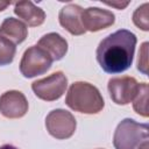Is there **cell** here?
<instances>
[{
  "mask_svg": "<svg viewBox=\"0 0 149 149\" xmlns=\"http://www.w3.org/2000/svg\"><path fill=\"white\" fill-rule=\"evenodd\" d=\"M133 108L134 111L143 116L148 118V84L140 83L137 92L133 99Z\"/></svg>",
  "mask_w": 149,
  "mask_h": 149,
  "instance_id": "5bb4252c",
  "label": "cell"
},
{
  "mask_svg": "<svg viewBox=\"0 0 149 149\" xmlns=\"http://www.w3.org/2000/svg\"><path fill=\"white\" fill-rule=\"evenodd\" d=\"M139 149H148V140L142 142L140 146H139Z\"/></svg>",
  "mask_w": 149,
  "mask_h": 149,
  "instance_id": "44dd1931",
  "label": "cell"
},
{
  "mask_svg": "<svg viewBox=\"0 0 149 149\" xmlns=\"http://www.w3.org/2000/svg\"><path fill=\"white\" fill-rule=\"evenodd\" d=\"M128 1H126V2H106V5H108V6H112V7H116L118 9H123L126 6H128Z\"/></svg>",
  "mask_w": 149,
  "mask_h": 149,
  "instance_id": "ac0fdd59",
  "label": "cell"
},
{
  "mask_svg": "<svg viewBox=\"0 0 149 149\" xmlns=\"http://www.w3.org/2000/svg\"><path fill=\"white\" fill-rule=\"evenodd\" d=\"M149 137V127L147 123L136 122L133 119H123L113 135V146L115 149H135Z\"/></svg>",
  "mask_w": 149,
  "mask_h": 149,
  "instance_id": "3957f363",
  "label": "cell"
},
{
  "mask_svg": "<svg viewBox=\"0 0 149 149\" xmlns=\"http://www.w3.org/2000/svg\"><path fill=\"white\" fill-rule=\"evenodd\" d=\"M65 104L73 111L84 114H97L105 106L100 91L87 81H74L70 85Z\"/></svg>",
  "mask_w": 149,
  "mask_h": 149,
  "instance_id": "7a4b0ae2",
  "label": "cell"
},
{
  "mask_svg": "<svg viewBox=\"0 0 149 149\" xmlns=\"http://www.w3.org/2000/svg\"><path fill=\"white\" fill-rule=\"evenodd\" d=\"M115 22V15L108 10L99 7H88L83 9L81 23L85 30L95 33L113 26Z\"/></svg>",
  "mask_w": 149,
  "mask_h": 149,
  "instance_id": "9c48e42d",
  "label": "cell"
},
{
  "mask_svg": "<svg viewBox=\"0 0 149 149\" xmlns=\"http://www.w3.org/2000/svg\"><path fill=\"white\" fill-rule=\"evenodd\" d=\"M10 3H12L10 1H0V12L5 10V9L10 5Z\"/></svg>",
  "mask_w": 149,
  "mask_h": 149,
  "instance_id": "d6986e66",
  "label": "cell"
},
{
  "mask_svg": "<svg viewBox=\"0 0 149 149\" xmlns=\"http://www.w3.org/2000/svg\"><path fill=\"white\" fill-rule=\"evenodd\" d=\"M28 112L24 94L16 90L6 91L0 95V113L7 119H20Z\"/></svg>",
  "mask_w": 149,
  "mask_h": 149,
  "instance_id": "ba28073f",
  "label": "cell"
},
{
  "mask_svg": "<svg viewBox=\"0 0 149 149\" xmlns=\"http://www.w3.org/2000/svg\"><path fill=\"white\" fill-rule=\"evenodd\" d=\"M0 149H17V148L12 146V144H3V146L0 147Z\"/></svg>",
  "mask_w": 149,
  "mask_h": 149,
  "instance_id": "ffe728a7",
  "label": "cell"
},
{
  "mask_svg": "<svg viewBox=\"0 0 149 149\" xmlns=\"http://www.w3.org/2000/svg\"><path fill=\"white\" fill-rule=\"evenodd\" d=\"M137 70L143 74H148V42L141 45L137 57Z\"/></svg>",
  "mask_w": 149,
  "mask_h": 149,
  "instance_id": "e0dca14e",
  "label": "cell"
},
{
  "mask_svg": "<svg viewBox=\"0 0 149 149\" xmlns=\"http://www.w3.org/2000/svg\"><path fill=\"white\" fill-rule=\"evenodd\" d=\"M37 47L42 48L54 61H61L68 52V42L66 40L57 34V33H49L43 35L37 44Z\"/></svg>",
  "mask_w": 149,
  "mask_h": 149,
  "instance_id": "8fae6325",
  "label": "cell"
},
{
  "mask_svg": "<svg viewBox=\"0 0 149 149\" xmlns=\"http://www.w3.org/2000/svg\"><path fill=\"white\" fill-rule=\"evenodd\" d=\"M107 88L113 102L116 105H128L130 101H133L137 92L139 83L134 77L130 76L116 77L108 80Z\"/></svg>",
  "mask_w": 149,
  "mask_h": 149,
  "instance_id": "52a82bcc",
  "label": "cell"
},
{
  "mask_svg": "<svg viewBox=\"0 0 149 149\" xmlns=\"http://www.w3.org/2000/svg\"><path fill=\"white\" fill-rule=\"evenodd\" d=\"M0 36L8 40L13 44H20L27 38L28 28L19 19L6 17L0 24Z\"/></svg>",
  "mask_w": 149,
  "mask_h": 149,
  "instance_id": "4fadbf2b",
  "label": "cell"
},
{
  "mask_svg": "<svg viewBox=\"0 0 149 149\" xmlns=\"http://www.w3.org/2000/svg\"><path fill=\"white\" fill-rule=\"evenodd\" d=\"M148 2L141 5L140 7H137L133 14V22L136 27H139L140 29L148 31L149 30V19H148Z\"/></svg>",
  "mask_w": 149,
  "mask_h": 149,
  "instance_id": "2e32d148",
  "label": "cell"
},
{
  "mask_svg": "<svg viewBox=\"0 0 149 149\" xmlns=\"http://www.w3.org/2000/svg\"><path fill=\"white\" fill-rule=\"evenodd\" d=\"M45 127L52 137L57 140H65L74 134L77 122L74 116L69 111L57 108L47 115Z\"/></svg>",
  "mask_w": 149,
  "mask_h": 149,
  "instance_id": "8992f818",
  "label": "cell"
},
{
  "mask_svg": "<svg viewBox=\"0 0 149 149\" xmlns=\"http://www.w3.org/2000/svg\"><path fill=\"white\" fill-rule=\"evenodd\" d=\"M136 35L127 29H119L100 41L97 48V61L107 73H121L133 64Z\"/></svg>",
  "mask_w": 149,
  "mask_h": 149,
  "instance_id": "6da1fadb",
  "label": "cell"
},
{
  "mask_svg": "<svg viewBox=\"0 0 149 149\" xmlns=\"http://www.w3.org/2000/svg\"><path fill=\"white\" fill-rule=\"evenodd\" d=\"M14 13L28 26L37 27L45 21V13L41 7L29 0H22L14 3Z\"/></svg>",
  "mask_w": 149,
  "mask_h": 149,
  "instance_id": "7c38bea8",
  "label": "cell"
},
{
  "mask_svg": "<svg viewBox=\"0 0 149 149\" xmlns=\"http://www.w3.org/2000/svg\"><path fill=\"white\" fill-rule=\"evenodd\" d=\"M83 8L76 3H69L64 6L58 14V20L61 26L68 30L71 35H83L85 34V28L81 23Z\"/></svg>",
  "mask_w": 149,
  "mask_h": 149,
  "instance_id": "30bf717a",
  "label": "cell"
},
{
  "mask_svg": "<svg viewBox=\"0 0 149 149\" xmlns=\"http://www.w3.org/2000/svg\"><path fill=\"white\" fill-rule=\"evenodd\" d=\"M52 64L51 57L40 47L31 45L22 55L20 72L26 78H33L45 73Z\"/></svg>",
  "mask_w": 149,
  "mask_h": 149,
  "instance_id": "277c9868",
  "label": "cell"
},
{
  "mask_svg": "<svg viewBox=\"0 0 149 149\" xmlns=\"http://www.w3.org/2000/svg\"><path fill=\"white\" fill-rule=\"evenodd\" d=\"M15 52V44L0 36V66L10 64L14 59Z\"/></svg>",
  "mask_w": 149,
  "mask_h": 149,
  "instance_id": "9a60e30c",
  "label": "cell"
},
{
  "mask_svg": "<svg viewBox=\"0 0 149 149\" xmlns=\"http://www.w3.org/2000/svg\"><path fill=\"white\" fill-rule=\"evenodd\" d=\"M66 87L68 78L62 71H56L31 84V90L35 95L45 101H55L59 99L65 93Z\"/></svg>",
  "mask_w": 149,
  "mask_h": 149,
  "instance_id": "5b68a950",
  "label": "cell"
}]
</instances>
